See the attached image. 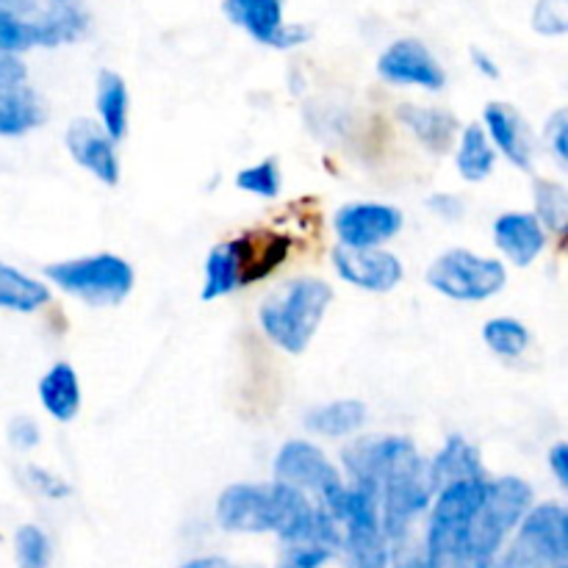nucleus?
<instances>
[{
    "label": "nucleus",
    "mask_w": 568,
    "mask_h": 568,
    "mask_svg": "<svg viewBox=\"0 0 568 568\" xmlns=\"http://www.w3.org/2000/svg\"><path fill=\"white\" fill-rule=\"evenodd\" d=\"M333 303V288L320 277H297L264 300L258 311L261 331L283 353L300 355L308 349L311 338L320 331L327 308Z\"/></svg>",
    "instance_id": "nucleus-1"
},
{
    "label": "nucleus",
    "mask_w": 568,
    "mask_h": 568,
    "mask_svg": "<svg viewBox=\"0 0 568 568\" xmlns=\"http://www.w3.org/2000/svg\"><path fill=\"white\" fill-rule=\"evenodd\" d=\"M44 275L61 292L72 294L89 305H98V308L120 305L133 288V266L111 253L59 261V264H50Z\"/></svg>",
    "instance_id": "nucleus-2"
},
{
    "label": "nucleus",
    "mask_w": 568,
    "mask_h": 568,
    "mask_svg": "<svg viewBox=\"0 0 568 568\" xmlns=\"http://www.w3.org/2000/svg\"><path fill=\"white\" fill-rule=\"evenodd\" d=\"M381 525L388 538V547L414 532V521L425 514L436 499V486L430 480V469L414 455L405 464H399L392 475L383 480L381 491Z\"/></svg>",
    "instance_id": "nucleus-3"
},
{
    "label": "nucleus",
    "mask_w": 568,
    "mask_h": 568,
    "mask_svg": "<svg viewBox=\"0 0 568 568\" xmlns=\"http://www.w3.org/2000/svg\"><path fill=\"white\" fill-rule=\"evenodd\" d=\"M427 283L438 294L458 303H483L499 294L508 283L503 261L483 258L471 250H447L427 270Z\"/></svg>",
    "instance_id": "nucleus-4"
},
{
    "label": "nucleus",
    "mask_w": 568,
    "mask_h": 568,
    "mask_svg": "<svg viewBox=\"0 0 568 568\" xmlns=\"http://www.w3.org/2000/svg\"><path fill=\"white\" fill-rule=\"evenodd\" d=\"M516 530V541L503 555L514 568H555L568 560L566 505H532Z\"/></svg>",
    "instance_id": "nucleus-5"
},
{
    "label": "nucleus",
    "mask_w": 568,
    "mask_h": 568,
    "mask_svg": "<svg viewBox=\"0 0 568 568\" xmlns=\"http://www.w3.org/2000/svg\"><path fill=\"white\" fill-rule=\"evenodd\" d=\"M275 477L277 483L300 488L303 494H314L322 508L338 521L347 483L342 480L336 466L327 460L316 444L311 442H288L275 455Z\"/></svg>",
    "instance_id": "nucleus-6"
},
{
    "label": "nucleus",
    "mask_w": 568,
    "mask_h": 568,
    "mask_svg": "<svg viewBox=\"0 0 568 568\" xmlns=\"http://www.w3.org/2000/svg\"><path fill=\"white\" fill-rule=\"evenodd\" d=\"M338 525H344V547L349 568H388L392 549L381 525V499L375 491L347 486Z\"/></svg>",
    "instance_id": "nucleus-7"
},
{
    "label": "nucleus",
    "mask_w": 568,
    "mask_h": 568,
    "mask_svg": "<svg viewBox=\"0 0 568 568\" xmlns=\"http://www.w3.org/2000/svg\"><path fill=\"white\" fill-rule=\"evenodd\" d=\"M416 447L414 442L399 436H366L358 442L349 444L344 449V469H347L353 486L366 488V491H381L383 480L397 469L399 464H405L408 458H414Z\"/></svg>",
    "instance_id": "nucleus-8"
},
{
    "label": "nucleus",
    "mask_w": 568,
    "mask_h": 568,
    "mask_svg": "<svg viewBox=\"0 0 568 568\" xmlns=\"http://www.w3.org/2000/svg\"><path fill=\"white\" fill-rule=\"evenodd\" d=\"M283 6L286 0H225L222 11L233 26L244 28L255 42L275 50L297 48L308 42V28L288 26L283 20Z\"/></svg>",
    "instance_id": "nucleus-9"
},
{
    "label": "nucleus",
    "mask_w": 568,
    "mask_h": 568,
    "mask_svg": "<svg viewBox=\"0 0 568 568\" xmlns=\"http://www.w3.org/2000/svg\"><path fill=\"white\" fill-rule=\"evenodd\" d=\"M377 72L394 87H419L427 92H438L447 83L444 67L419 39H397L388 44L377 59Z\"/></svg>",
    "instance_id": "nucleus-10"
},
{
    "label": "nucleus",
    "mask_w": 568,
    "mask_h": 568,
    "mask_svg": "<svg viewBox=\"0 0 568 568\" xmlns=\"http://www.w3.org/2000/svg\"><path fill=\"white\" fill-rule=\"evenodd\" d=\"M403 211L386 203H349L333 216L342 247H381L403 231Z\"/></svg>",
    "instance_id": "nucleus-11"
},
{
    "label": "nucleus",
    "mask_w": 568,
    "mask_h": 568,
    "mask_svg": "<svg viewBox=\"0 0 568 568\" xmlns=\"http://www.w3.org/2000/svg\"><path fill=\"white\" fill-rule=\"evenodd\" d=\"M333 266H336L342 281L361 288V292L386 294L392 292V288H397L405 277L403 261L381 247L361 250L342 247V244H338V247L333 250Z\"/></svg>",
    "instance_id": "nucleus-12"
},
{
    "label": "nucleus",
    "mask_w": 568,
    "mask_h": 568,
    "mask_svg": "<svg viewBox=\"0 0 568 568\" xmlns=\"http://www.w3.org/2000/svg\"><path fill=\"white\" fill-rule=\"evenodd\" d=\"M64 144L70 150L72 161L92 172L105 186L120 183V159H116V142L100 128V122L78 116L70 122L64 133Z\"/></svg>",
    "instance_id": "nucleus-13"
},
{
    "label": "nucleus",
    "mask_w": 568,
    "mask_h": 568,
    "mask_svg": "<svg viewBox=\"0 0 568 568\" xmlns=\"http://www.w3.org/2000/svg\"><path fill=\"white\" fill-rule=\"evenodd\" d=\"M231 242L239 264V288L270 277L288 258V250H292V239L277 231H250Z\"/></svg>",
    "instance_id": "nucleus-14"
},
{
    "label": "nucleus",
    "mask_w": 568,
    "mask_h": 568,
    "mask_svg": "<svg viewBox=\"0 0 568 568\" xmlns=\"http://www.w3.org/2000/svg\"><path fill=\"white\" fill-rule=\"evenodd\" d=\"M483 128L497 153H503L519 170H530L536 159V144H532L530 125L514 105L488 103L483 111Z\"/></svg>",
    "instance_id": "nucleus-15"
},
{
    "label": "nucleus",
    "mask_w": 568,
    "mask_h": 568,
    "mask_svg": "<svg viewBox=\"0 0 568 568\" xmlns=\"http://www.w3.org/2000/svg\"><path fill=\"white\" fill-rule=\"evenodd\" d=\"M494 242L510 264L530 266L547 247V231L536 220V214L508 211L494 222Z\"/></svg>",
    "instance_id": "nucleus-16"
},
{
    "label": "nucleus",
    "mask_w": 568,
    "mask_h": 568,
    "mask_svg": "<svg viewBox=\"0 0 568 568\" xmlns=\"http://www.w3.org/2000/svg\"><path fill=\"white\" fill-rule=\"evenodd\" d=\"M397 116L399 122H403V125L436 155L449 153L460 133V122L455 120V114H449V111L444 109H433V105L405 103L399 105Z\"/></svg>",
    "instance_id": "nucleus-17"
},
{
    "label": "nucleus",
    "mask_w": 568,
    "mask_h": 568,
    "mask_svg": "<svg viewBox=\"0 0 568 568\" xmlns=\"http://www.w3.org/2000/svg\"><path fill=\"white\" fill-rule=\"evenodd\" d=\"M427 469H430V480L433 486H436V491L438 488L449 486V483L483 480V477H486L477 447H471V444L460 436L447 438L442 453L427 464Z\"/></svg>",
    "instance_id": "nucleus-18"
},
{
    "label": "nucleus",
    "mask_w": 568,
    "mask_h": 568,
    "mask_svg": "<svg viewBox=\"0 0 568 568\" xmlns=\"http://www.w3.org/2000/svg\"><path fill=\"white\" fill-rule=\"evenodd\" d=\"M39 403L55 422H72L81 410V383L70 364H55L39 381Z\"/></svg>",
    "instance_id": "nucleus-19"
},
{
    "label": "nucleus",
    "mask_w": 568,
    "mask_h": 568,
    "mask_svg": "<svg viewBox=\"0 0 568 568\" xmlns=\"http://www.w3.org/2000/svg\"><path fill=\"white\" fill-rule=\"evenodd\" d=\"M87 14L78 9L75 3H53L44 6L42 14L31 20L33 42L39 48H59V44H70L87 33Z\"/></svg>",
    "instance_id": "nucleus-20"
},
{
    "label": "nucleus",
    "mask_w": 568,
    "mask_h": 568,
    "mask_svg": "<svg viewBox=\"0 0 568 568\" xmlns=\"http://www.w3.org/2000/svg\"><path fill=\"white\" fill-rule=\"evenodd\" d=\"M44 122V105L28 83L0 92V136L17 139Z\"/></svg>",
    "instance_id": "nucleus-21"
},
{
    "label": "nucleus",
    "mask_w": 568,
    "mask_h": 568,
    "mask_svg": "<svg viewBox=\"0 0 568 568\" xmlns=\"http://www.w3.org/2000/svg\"><path fill=\"white\" fill-rule=\"evenodd\" d=\"M50 303V288L17 266L0 261V308L14 314H33Z\"/></svg>",
    "instance_id": "nucleus-22"
},
{
    "label": "nucleus",
    "mask_w": 568,
    "mask_h": 568,
    "mask_svg": "<svg viewBox=\"0 0 568 568\" xmlns=\"http://www.w3.org/2000/svg\"><path fill=\"white\" fill-rule=\"evenodd\" d=\"M98 116L100 128L109 133L114 142H120L128 131V109H131V94H128L125 81L116 72L103 70L98 75Z\"/></svg>",
    "instance_id": "nucleus-23"
},
{
    "label": "nucleus",
    "mask_w": 568,
    "mask_h": 568,
    "mask_svg": "<svg viewBox=\"0 0 568 568\" xmlns=\"http://www.w3.org/2000/svg\"><path fill=\"white\" fill-rule=\"evenodd\" d=\"M497 164V150H494L491 139H488L483 125H466L460 133L458 150H455V166H458L460 178L469 183L486 181Z\"/></svg>",
    "instance_id": "nucleus-24"
},
{
    "label": "nucleus",
    "mask_w": 568,
    "mask_h": 568,
    "mask_svg": "<svg viewBox=\"0 0 568 568\" xmlns=\"http://www.w3.org/2000/svg\"><path fill=\"white\" fill-rule=\"evenodd\" d=\"M366 425V405L361 399H336V403L320 405L305 416V427L316 436L344 438Z\"/></svg>",
    "instance_id": "nucleus-25"
},
{
    "label": "nucleus",
    "mask_w": 568,
    "mask_h": 568,
    "mask_svg": "<svg viewBox=\"0 0 568 568\" xmlns=\"http://www.w3.org/2000/svg\"><path fill=\"white\" fill-rule=\"evenodd\" d=\"M239 288V264L233 253V242H222L211 247L205 258V281H203V300H220L225 294Z\"/></svg>",
    "instance_id": "nucleus-26"
},
{
    "label": "nucleus",
    "mask_w": 568,
    "mask_h": 568,
    "mask_svg": "<svg viewBox=\"0 0 568 568\" xmlns=\"http://www.w3.org/2000/svg\"><path fill=\"white\" fill-rule=\"evenodd\" d=\"M483 342L499 358H521L530 347V331L514 316H497L483 325Z\"/></svg>",
    "instance_id": "nucleus-27"
},
{
    "label": "nucleus",
    "mask_w": 568,
    "mask_h": 568,
    "mask_svg": "<svg viewBox=\"0 0 568 568\" xmlns=\"http://www.w3.org/2000/svg\"><path fill=\"white\" fill-rule=\"evenodd\" d=\"M536 220L544 231L568 239V189L555 181H536Z\"/></svg>",
    "instance_id": "nucleus-28"
},
{
    "label": "nucleus",
    "mask_w": 568,
    "mask_h": 568,
    "mask_svg": "<svg viewBox=\"0 0 568 568\" xmlns=\"http://www.w3.org/2000/svg\"><path fill=\"white\" fill-rule=\"evenodd\" d=\"M14 558L20 568H50L53 547H50V538L44 536L42 527L22 525L14 532Z\"/></svg>",
    "instance_id": "nucleus-29"
},
{
    "label": "nucleus",
    "mask_w": 568,
    "mask_h": 568,
    "mask_svg": "<svg viewBox=\"0 0 568 568\" xmlns=\"http://www.w3.org/2000/svg\"><path fill=\"white\" fill-rule=\"evenodd\" d=\"M236 186L242 189V192L255 194V197H264V200L277 197L283 186L281 166H277L275 159H264L253 166H244V170L236 175Z\"/></svg>",
    "instance_id": "nucleus-30"
},
{
    "label": "nucleus",
    "mask_w": 568,
    "mask_h": 568,
    "mask_svg": "<svg viewBox=\"0 0 568 568\" xmlns=\"http://www.w3.org/2000/svg\"><path fill=\"white\" fill-rule=\"evenodd\" d=\"M532 28L541 37L568 33V0H538L532 9Z\"/></svg>",
    "instance_id": "nucleus-31"
},
{
    "label": "nucleus",
    "mask_w": 568,
    "mask_h": 568,
    "mask_svg": "<svg viewBox=\"0 0 568 568\" xmlns=\"http://www.w3.org/2000/svg\"><path fill=\"white\" fill-rule=\"evenodd\" d=\"M392 560H388V568H438L436 560L430 558L425 547V538H414L410 532L403 541L392 544Z\"/></svg>",
    "instance_id": "nucleus-32"
},
{
    "label": "nucleus",
    "mask_w": 568,
    "mask_h": 568,
    "mask_svg": "<svg viewBox=\"0 0 568 568\" xmlns=\"http://www.w3.org/2000/svg\"><path fill=\"white\" fill-rule=\"evenodd\" d=\"M28 48H37L31 22L17 20V17H9L6 11H0V50L20 55Z\"/></svg>",
    "instance_id": "nucleus-33"
},
{
    "label": "nucleus",
    "mask_w": 568,
    "mask_h": 568,
    "mask_svg": "<svg viewBox=\"0 0 568 568\" xmlns=\"http://www.w3.org/2000/svg\"><path fill=\"white\" fill-rule=\"evenodd\" d=\"M333 558V549L320 544H288L277 560V568H322Z\"/></svg>",
    "instance_id": "nucleus-34"
},
{
    "label": "nucleus",
    "mask_w": 568,
    "mask_h": 568,
    "mask_svg": "<svg viewBox=\"0 0 568 568\" xmlns=\"http://www.w3.org/2000/svg\"><path fill=\"white\" fill-rule=\"evenodd\" d=\"M547 139H549V150H552L560 170L568 172V109L558 111V114L552 116V122H549L547 128Z\"/></svg>",
    "instance_id": "nucleus-35"
},
{
    "label": "nucleus",
    "mask_w": 568,
    "mask_h": 568,
    "mask_svg": "<svg viewBox=\"0 0 568 568\" xmlns=\"http://www.w3.org/2000/svg\"><path fill=\"white\" fill-rule=\"evenodd\" d=\"M39 438H42V430H39V425L31 416H14V419L9 422V444L14 449L28 453V449L37 447Z\"/></svg>",
    "instance_id": "nucleus-36"
},
{
    "label": "nucleus",
    "mask_w": 568,
    "mask_h": 568,
    "mask_svg": "<svg viewBox=\"0 0 568 568\" xmlns=\"http://www.w3.org/2000/svg\"><path fill=\"white\" fill-rule=\"evenodd\" d=\"M28 480L33 483V488H37V491H42L44 497H50V499L70 497V486H67L61 477H55L53 471H48V469L31 466V469H28Z\"/></svg>",
    "instance_id": "nucleus-37"
},
{
    "label": "nucleus",
    "mask_w": 568,
    "mask_h": 568,
    "mask_svg": "<svg viewBox=\"0 0 568 568\" xmlns=\"http://www.w3.org/2000/svg\"><path fill=\"white\" fill-rule=\"evenodd\" d=\"M26 78H28V70H26V64H22L20 55L0 50V92L22 87V83H26Z\"/></svg>",
    "instance_id": "nucleus-38"
},
{
    "label": "nucleus",
    "mask_w": 568,
    "mask_h": 568,
    "mask_svg": "<svg viewBox=\"0 0 568 568\" xmlns=\"http://www.w3.org/2000/svg\"><path fill=\"white\" fill-rule=\"evenodd\" d=\"M44 6L39 0H0V11H6L9 17H17V20H37L42 14Z\"/></svg>",
    "instance_id": "nucleus-39"
},
{
    "label": "nucleus",
    "mask_w": 568,
    "mask_h": 568,
    "mask_svg": "<svg viewBox=\"0 0 568 568\" xmlns=\"http://www.w3.org/2000/svg\"><path fill=\"white\" fill-rule=\"evenodd\" d=\"M427 205H430L438 216H444V220L449 222H455L460 214H464V203H460L455 194H433V197L427 200Z\"/></svg>",
    "instance_id": "nucleus-40"
},
{
    "label": "nucleus",
    "mask_w": 568,
    "mask_h": 568,
    "mask_svg": "<svg viewBox=\"0 0 568 568\" xmlns=\"http://www.w3.org/2000/svg\"><path fill=\"white\" fill-rule=\"evenodd\" d=\"M549 469H552L555 480L568 491V444L560 442L549 449Z\"/></svg>",
    "instance_id": "nucleus-41"
},
{
    "label": "nucleus",
    "mask_w": 568,
    "mask_h": 568,
    "mask_svg": "<svg viewBox=\"0 0 568 568\" xmlns=\"http://www.w3.org/2000/svg\"><path fill=\"white\" fill-rule=\"evenodd\" d=\"M471 64H475V70L480 72V75H486V78H499V64L491 59V55L486 53V50L471 48Z\"/></svg>",
    "instance_id": "nucleus-42"
},
{
    "label": "nucleus",
    "mask_w": 568,
    "mask_h": 568,
    "mask_svg": "<svg viewBox=\"0 0 568 568\" xmlns=\"http://www.w3.org/2000/svg\"><path fill=\"white\" fill-rule=\"evenodd\" d=\"M181 568H231L222 558H197V560H189Z\"/></svg>",
    "instance_id": "nucleus-43"
},
{
    "label": "nucleus",
    "mask_w": 568,
    "mask_h": 568,
    "mask_svg": "<svg viewBox=\"0 0 568 568\" xmlns=\"http://www.w3.org/2000/svg\"><path fill=\"white\" fill-rule=\"evenodd\" d=\"M488 568H514V566H510V564H508V560H505V558H503V555H497V558H494V560H491V564H488Z\"/></svg>",
    "instance_id": "nucleus-44"
},
{
    "label": "nucleus",
    "mask_w": 568,
    "mask_h": 568,
    "mask_svg": "<svg viewBox=\"0 0 568 568\" xmlns=\"http://www.w3.org/2000/svg\"><path fill=\"white\" fill-rule=\"evenodd\" d=\"M50 3H72V0H50Z\"/></svg>",
    "instance_id": "nucleus-45"
},
{
    "label": "nucleus",
    "mask_w": 568,
    "mask_h": 568,
    "mask_svg": "<svg viewBox=\"0 0 568 568\" xmlns=\"http://www.w3.org/2000/svg\"><path fill=\"white\" fill-rule=\"evenodd\" d=\"M555 568H568V560H566V564H560V566H555Z\"/></svg>",
    "instance_id": "nucleus-46"
}]
</instances>
